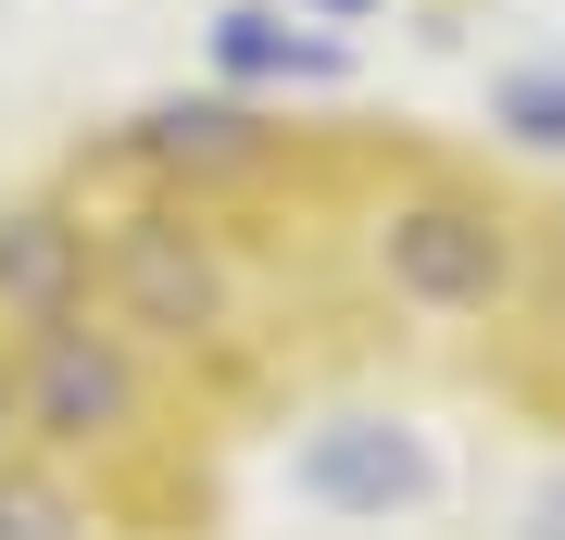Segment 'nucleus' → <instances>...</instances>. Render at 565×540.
Masks as SVG:
<instances>
[{
  "label": "nucleus",
  "instance_id": "1",
  "mask_svg": "<svg viewBox=\"0 0 565 540\" xmlns=\"http://www.w3.org/2000/svg\"><path fill=\"white\" fill-rule=\"evenodd\" d=\"M377 264L403 301H490L503 289V214L490 201H403L377 226Z\"/></svg>",
  "mask_w": 565,
  "mask_h": 540
},
{
  "label": "nucleus",
  "instance_id": "3",
  "mask_svg": "<svg viewBox=\"0 0 565 540\" xmlns=\"http://www.w3.org/2000/svg\"><path fill=\"white\" fill-rule=\"evenodd\" d=\"M515 114H527V139H565V88H515Z\"/></svg>",
  "mask_w": 565,
  "mask_h": 540
},
{
  "label": "nucleus",
  "instance_id": "2",
  "mask_svg": "<svg viewBox=\"0 0 565 540\" xmlns=\"http://www.w3.org/2000/svg\"><path fill=\"white\" fill-rule=\"evenodd\" d=\"M302 478H315L327 502H415V490H427V453L390 441V427H340V441H315Z\"/></svg>",
  "mask_w": 565,
  "mask_h": 540
}]
</instances>
